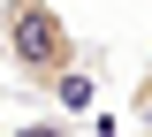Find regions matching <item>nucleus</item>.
Masks as SVG:
<instances>
[{"label":"nucleus","mask_w":152,"mask_h":137,"mask_svg":"<svg viewBox=\"0 0 152 137\" xmlns=\"http://www.w3.org/2000/svg\"><path fill=\"white\" fill-rule=\"evenodd\" d=\"M0 53H8V69H15L23 92L53 99L61 76L84 61V46L61 23V0H0Z\"/></svg>","instance_id":"1"},{"label":"nucleus","mask_w":152,"mask_h":137,"mask_svg":"<svg viewBox=\"0 0 152 137\" xmlns=\"http://www.w3.org/2000/svg\"><path fill=\"white\" fill-rule=\"evenodd\" d=\"M129 114L152 130V61H145V76H137V92H129Z\"/></svg>","instance_id":"3"},{"label":"nucleus","mask_w":152,"mask_h":137,"mask_svg":"<svg viewBox=\"0 0 152 137\" xmlns=\"http://www.w3.org/2000/svg\"><path fill=\"white\" fill-rule=\"evenodd\" d=\"M15 137H69V122H23Z\"/></svg>","instance_id":"4"},{"label":"nucleus","mask_w":152,"mask_h":137,"mask_svg":"<svg viewBox=\"0 0 152 137\" xmlns=\"http://www.w3.org/2000/svg\"><path fill=\"white\" fill-rule=\"evenodd\" d=\"M91 92H99V61L84 53V61L69 69V76H61V92H53V107H61V114H84V107H91Z\"/></svg>","instance_id":"2"}]
</instances>
